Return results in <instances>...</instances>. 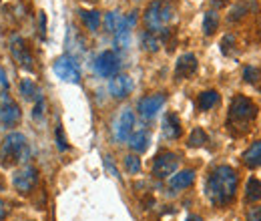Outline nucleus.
<instances>
[{
  "instance_id": "obj_1",
  "label": "nucleus",
  "mask_w": 261,
  "mask_h": 221,
  "mask_svg": "<svg viewBox=\"0 0 261 221\" xmlns=\"http://www.w3.org/2000/svg\"><path fill=\"white\" fill-rule=\"evenodd\" d=\"M237 183H239V177L233 167L229 165L215 167L207 179V197L215 205H227L237 193Z\"/></svg>"
},
{
  "instance_id": "obj_2",
  "label": "nucleus",
  "mask_w": 261,
  "mask_h": 221,
  "mask_svg": "<svg viewBox=\"0 0 261 221\" xmlns=\"http://www.w3.org/2000/svg\"><path fill=\"white\" fill-rule=\"evenodd\" d=\"M29 157V143L22 133H10L0 149V163L4 167H10L14 163H22Z\"/></svg>"
},
{
  "instance_id": "obj_3",
  "label": "nucleus",
  "mask_w": 261,
  "mask_h": 221,
  "mask_svg": "<svg viewBox=\"0 0 261 221\" xmlns=\"http://www.w3.org/2000/svg\"><path fill=\"white\" fill-rule=\"evenodd\" d=\"M257 117V107L243 95H237L231 101L229 109V123H249Z\"/></svg>"
},
{
  "instance_id": "obj_4",
  "label": "nucleus",
  "mask_w": 261,
  "mask_h": 221,
  "mask_svg": "<svg viewBox=\"0 0 261 221\" xmlns=\"http://www.w3.org/2000/svg\"><path fill=\"white\" fill-rule=\"evenodd\" d=\"M53 68H55V75L59 79H63L65 83H74V85L81 83V68L72 57H68V55L59 57L53 64Z\"/></svg>"
},
{
  "instance_id": "obj_5",
  "label": "nucleus",
  "mask_w": 261,
  "mask_h": 221,
  "mask_svg": "<svg viewBox=\"0 0 261 221\" xmlns=\"http://www.w3.org/2000/svg\"><path fill=\"white\" fill-rule=\"evenodd\" d=\"M121 68V59L113 53V51H105L95 59V70L105 79H113L119 75Z\"/></svg>"
},
{
  "instance_id": "obj_6",
  "label": "nucleus",
  "mask_w": 261,
  "mask_h": 221,
  "mask_svg": "<svg viewBox=\"0 0 261 221\" xmlns=\"http://www.w3.org/2000/svg\"><path fill=\"white\" fill-rule=\"evenodd\" d=\"M12 183H14V187H16L18 193H31L36 187V183H38V169L33 167V165L22 167L20 171L14 173Z\"/></svg>"
},
{
  "instance_id": "obj_7",
  "label": "nucleus",
  "mask_w": 261,
  "mask_h": 221,
  "mask_svg": "<svg viewBox=\"0 0 261 221\" xmlns=\"http://www.w3.org/2000/svg\"><path fill=\"white\" fill-rule=\"evenodd\" d=\"M177 165H179L177 155H175V153L165 151V153H161V155H157L155 163H153V175H155V177H159V179H165V177H169V175H173V173H175Z\"/></svg>"
},
{
  "instance_id": "obj_8",
  "label": "nucleus",
  "mask_w": 261,
  "mask_h": 221,
  "mask_svg": "<svg viewBox=\"0 0 261 221\" xmlns=\"http://www.w3.org/2000/svg\"><path fill=\"white\" fill-rule=\"evenodd\" d=\"M20 107L6 95L0 103V125L4 127H14L20 121Z\"/></svg>"
},
{
  "instance_id": "obj_9",
  "label": "nucleus",
  "mask_w": 261,
  "mask_h": 221,
  "mask_svg": "<svg viewBox=\"0 0 261 221\" xmlns=\"http://www.w3.org/2000/svg\"><path fill=\"white\" fill-rule=\"evenodd\" d=\"M165 101H167V99H165L163 93L143 96V99L139 101V113H141V117H145V119H153V117L163 109Z\"/></svg>"
},
{
  "instance_id": "obj_10",
  "label": "nucleus",
  "mask_w": 261,
  "mask_h": 221,
  "mask_svg": "<svg viewBox=\"0 0 261 221\" xmlns=\"http://www.w3.org/2000/svg\"><path fill=\"white\" fill-rule=\"evenodd\" d=\"M10 51H12L14 59L18 61V64H20V66H24V68L33 70L34 59H33V55L29 53V46H27V42H24L20 36H12V40H10Z\"/></svg>"
},
{
  "instance_id": "obj_11",
  "label": "nucleus",
  "mask_w": 261,
  "mask_h": 221,
  "mask_svg": "<svg viewBox=\"0 0 261 221\" xmlns=\"http://www.w3.org/2000/svg\"><path fill=\"white\" fill-rule=\"evenodd\" d=\"M133 127H135V113L130 109H125L119 119L115 121V139L117 141H127L133 133Z\"/></svg>"
},
{
  "instance_id": "obj_12",
  "label": "nucleus",
  "mask_w": 261,
  "mask_h": 221,
  "mask_svg": "<svg viewBox=\"0 0 261 221\" xmlns=\"http://www.w3.org/2000/svg\"><path fill=\"white\" fill-rule=\"evenodd\" d=\"M161 4H163V0H155L145 10V24H147L149 32H155V34L159 31H165L163 18H161Z\"/></svg>"
},
{
  "instance_id": "obj_13",
  "label": "nucleus",
  "mask_w": 261,
  "mask_h": 221,
  "mask_svg": "<svg viewBox=\"0 0 261 221\" xmlns=\"http://www.w3.org/2000/svg\"><path fill=\"white\" fill-rule=\"evenodd\" d=\"M130 91H133V81L127 75H117L109 83V93L115 99H125L130 95Z\"/></svg>"
},
{
  "instance_id": "obj_14",
  "label": "nucleus",
  "mask_w": 261,
  "mask_h": 221,
  "mask_svg": "<svg viewBox=\"0 0 261 221\" xmlns=\"http://www.w3.org/2000/svg\"><path fill=\"white\" fill-rule=\"evenodd\" d=\"M195 70H197L195 55L187 53V55L179 57V61L175 64V77H177V79H189L191 75H195Z\"/></svg>"
},
{
  "instance_id": "obj_15",
  "label": "nucleus",
  "mask_w": 261,
  "mask_h": 221,
  "mask_svg": "<svg viewBox=\"0 0 261 221\" xmlns=\"http://www.w3.org/2000/svg\"><path fill=\"white\" fill-rule=\"evenodd\" d=\"M163 133L167 139H179L181 137L183 127H181V121L175 113H167L163 117Z\"/></svg>"
},
{
  "instance_id": "obj_16",
  "label": "nucleus",
  "mask_w": 261,
  "mask_h": 221,
  "mask_svg": "<svg viewBox=\"0 0 261 221\" xmlns=\"http://www.w3.org/2000/svg\"><path fill=\"white\" fill-rule=\"evenodd\" d=\"M193 181H195V171L185 169V171H179V173L171 175L169 185H171V189H187L189 185H193Z\"/></svg>"
},
{
  "instance_id": "obj_17",
  "label": "nucleus",
  "mask_w": 261,
  "mask_h": 221,
  "mask_svg": "<svg viewBox=\"0 0 261 221\" xmlns=\"http://www.w3.org/2000/svg\"><path fill=\"white\" fill-rule=\"evenodd\" d=\"M105 27H107V31L113 32V34L129 31V27H127V18H125L123 14H119V12H109V14L105 16Z\"/></svg>"
},
{
  "instance_id": "obj_18",
  "label": "nucleus",
  "mask_w": 261,
  "mask_h": 221,
  "mask_svg": "<svg viewBox=\"0 0 261 221\" xmlns=\"http://www.w3.org/2000/svg\"><path fill=\"white\" fill-rule=\"evenodd\" d=\"M149 143H151V137H149V133H147L145 129H143V131H135V133H130L129 147L135 151V153H143V151H147Z\"/></svg>"
},
{
  "instance_id": "obj_19",
  "label": "nucleus",
  "mask_w": 261,
  "mask_h": 221,
  "mask_svg": "<svg viewBox=\"0 0 261 221\" xmlns=\"http://www.w3.org/2000/svg\"><path fill=\"white\" fill-rule=\"evenodd\" d=\"M243 163H245L247 167H251V169L259 167L261 165V141L253 143V145L243 153Z\"/></svg>"
},
{
  "instance_id": "obj_20",
  "label": "nucleus",
  "mask_w": 261,
  "mask_h": 221,
  "mask_svg": "<svg viewBox=\"0 0 261 221\" xmlns=\"http://www.w3.org/2000/svg\"><path fill=\"white\" fill-rule=\"evenodd\" d=\"M217 103H219V93H217V91H205V93H201L199 99H197V107H199L201 111H209V109H213Z\"/></svg>"
},
{
  "instance_id": "obj_21",
  "label": "nucleus",
  "mask_w": 261,
  "mask_h": 221,
  "mask_svg": "<svg viewBox=\"0 0 261 221\" xmlns=\"http://www.w3.org/2000/svg\"><path fill=\"white\" fill-rule=\"evenodd\" d=\"M81 18H83L85 27L91 32L97 31L98 24H100V14H98L97 10H81Z\"/></svg>"
},
{
  "instance_id": "obj_22",
  "label": "nucleus",
  "mask_w": 261,
  "mask_h": 221,
  "mask_svg": "<svg viewBox=\"0 0 261 221\" xmlns=\"http://www.w3.org/2000/svg\"><path fill=\"white\" fill-rule=\"evenodd\" d=\"M245 199H247V201H257V199H261V181L259 179L251 177V179L247 181V187H245Z\"/></svg>"
},
{
  "instance_id": "obj_23",
  "label": "nucleus",
  "mask_w": 261,
  "mask_h": 221,
  "mask_svg": "<svg viewBox=\"0 0 261 221\" xmlns=\"http://www.w3.org/2000/svg\"><path fill=\"white\" fill-rule=\"evenodd\" d=\"M217 27H219V16H217V12H207L205 18H203V32H205L207 36H211V34H215Z\"/></svg>"
},
{
  "instance_id": "obj_24",
  "label": "nucleus",
  "mask_w": 261,
  "mask_h": 221,
  "mask_svg": "<svg viewBox=\"0 0 261 221\" xmlns=\"http://www.w3.org/2000/svg\"><path fill=\"white\" fill-rule=\"evenodd\" d=\"M20 95L24 96L27 101H34L38 96V89H36V85L31 79H22L20 81Z\"/></svg>"
},
{
  "instance_id": "obj_25",
  "label": "nucleus",
  "mask_w": 261,
  "mask_h": 221,
  "mask_svg": "<svg viewBox=\"0 0 261 221\" xmlns=\"http://www.w3.org/2000/svg\"><path fill=\"white\" fill-rule=\"evenodd\" d=\"M141 44H143V48L149 51V53H157V51H159V38H157L155 32H149V31L145 32L143 38H141Z\"/></svg>"
},
{
  "instance_id": "obj_26",
  "label": "nucleus",
  "mask_w": 261,
  "mask_h": 221,
  "mask_svg": "<svg viewBox=\"0 0 261 221\" xmlns=\"http://www.w3.org/2000/svg\"><path fill=\"white\" fill-rule=\"evenodd\" d=\"M209 141V137H207V133L203 131V129H193V133L189 135V147H203L205 143Z\"/></svg>"
},
{
  "instance_id": "obj_27",
  "label": "nucleus",
  "mask_w": 261,
  "mask_h": 221,
  "mask_svg": "<svg viewBox=\"0 0 261 221\" xmlns=\"http://www.w3.org/2000/svg\"><path fill=\"white\" fill-rule=\"evenodd\" d=\"M125 169L129 171L130 175H137L141 171V159L137 155H127L125 157Z\"/></svg>"
},
{
  "instance_id": "obj_28",
  "label": "nucleus",
  "mask_w": 261,
  "mask_h": 221,
  "mask_svg": "<svg viewBox=\"0 0 261 221\" xmlns=\"http://www.w3.org/2000/svg\"><path fill=\"white\" fill-rule=\"evenodd\" d=\"M57 147H59L61 151H66V149H68V143H66L65 133H63V127H57Z\"/></svg>"
},
{
  "instance_id": "obj_29",
  "label": "nucleus",
  "mask_w": 261,
  "mask_h": 221,
  "mask_svg": "<svg viewBox=\"0 0 261 221\" xmlns=\"http://www.w3.org/2000/svg\"><path fill=\"white\" fill-rule=\"evenodd\" d=\"M8 87H10V83H8V77H6V70L0 66V95H4L6 91H8Z\"/></svg>"
},
{
  "instance_id": "obj_30",
  "label": "nucleus",
  "mask_w": 261,
  "mask_h": 221,
  "mask_svg": "<svg viewBox=\"0 0 261 221\" xmlns=\"http://www.w3.org/2000/svg\"><path fill=\"white\" fill-rule=\"evenodd\" d=\"M243 79H245L247 83H255V81H257V70L251 68V66H247V68L243 70Z\"/></svg>"
},
{
  "instance_id": "obj_31",
  "label": "nucleus",
  "mask_w": 261,
  "mask_h": 221,
  "mask_svg": "<svg viewBox=\"0 0 261 221\" xmlns=\"http://www.w3.org/2000/svg\"><path fill=\"white\" fill-rule=\"evenodd\" d=\"M247 221H261V205L249 209V213H247Z\"/></svg>"
},
{
  "instance_id": "obj_32",
  "label": "nucleus",
  "mask_w": 261,
  "mask_h": 221,
  "mask_svg": "<svg viewBox=\"0 0 261 221\" xmlns=\"http://www.w3.org/2000/svg\"><path fill=\"white\" fill-rule=\"evenodd\" d=\"M231 44H233V36H225V40H223V44H221L225 55H229V53H231Z\"/></svg>"
},
{
  "instance_id": "obj_33",
  "label": "nucleus",
  "mask_w": 261,
  "mask_h": 221,
  "mask_svg": "<svg viewBox=\"0 0 261 221\" xmlns=\"http://www.w3.org/2000/svg\"><path fill=\"white\" fill-rule=\"evenodd\" d=\"M187 221H203V217H199V215H189Z\"/></svg>"
},
{
  "instance_id": "obj_34",
  "label": "nucleus",
  "mask_w": 261,
  "mask_h": 221,
  "mask_svg": "<svg viewBox=\"0 0 261 221\" xmlns=\"http://www.w3.org/2000/svg\"><path fill=\"white\" fill-rule=\"evenodd\" d=\"M4 207H6V205H4V201H0V217H2V215H4V211H6Z\"/></svg>"
},
{
  "instance_id": "obj_35",
  "label": "nucleus",
  "mask_w": 261,
  "mask_h": 221,
  "mask_svg": "<svg viewBox=\"0 0 261 221\" xmlns=\"http://www.w3.org/2000/svg\"><path fill=\"white\" fill-rule=\"evenodd\" d=\"M4 189V179H2V177H0V191Z\"/></svg>"
}]
</instances>
